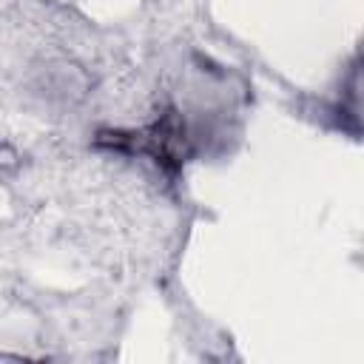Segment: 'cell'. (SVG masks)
Here are the masks:
<instances>
[{
  "label": "cell",
  "instance_id": "obj_1",
  "mask_svg": "<svg viewBox=\"0 0 364 364\" xmlns=\"http://www.w3.org/2000/svg\"><path fill=\"white\" fill-rule=\"evenodd\" d=\"M97 145H108L117 151H142V154H151L162 165H179L185 159V125L171 111L156 125H151L148 131H139V134L136 131L134 134L102 131L97 136Z\"/></svg>",
  "mask_w": 364,
  "mask_h": 364
}]
</instances>
